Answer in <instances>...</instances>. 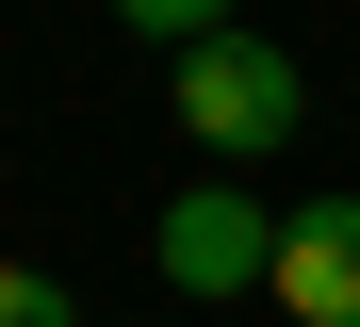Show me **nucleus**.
Wrapping results in <instances>:
<instances>
[{
  "label": "nucleus",
  "instance_id": "nucleus-1",
  "mask_svg": "<svg viewBox=\"0 0 360 327\" xmlns=\"http://www.w3.org/2000/svg\"><path fill=\"white\" fill-rule=\"evenodd\" d=\"M295 115H311V82H295V49H262V33H213V49H180V131H197L213 164L278 148Z\"/></svg>",
  "mask_w": 360,
  "mask_h": 327
},
{
  "label": "nucleus",
  "instance_id": "nucleus-2",
  "mask_svg": "<svg viewBox=\"0 0 360 327\" xmlns=\"http://www.w3.org/2000/svg\"><path fill=\"white\" fill-rule=\"evenodd\" d=\"M148 262H164L180 295H278V213H262L246 180H197V196H164Z\"/></svg>",
  "mask_w": 360,
  "mask_h": 327
},
{
  "label": "nucleus",
  "instance_id": "nucleus-3",
  "mask_svg": "<svg viewBox=\"0 0 360 327\" xmlns=\"http://www.w3.org/2000/svg\"><path fill=\"white\" fill-rule=\"evenodd\" d=\"M278 311L295 327H360V196L278 213Z\"/></svg>",
  "mask_w": 360,
  "mask_h": 327
},
{
  "label": "nucleus",
  "instance_id": "nucleus-4",
  "mask_svg": "<svg viewBox=\"0 0 360 327\" xmlns=\"http://www.w3.org/2000/svg\"><path fill=\"white\" fill-rule=\"evenodd\" d=\"M115 17L164 33V49H213V33H229V0H115Z\"/></svg>",
  "mask_w": 360,
  "mask_h": 327
},
{
  "label": "nucleus",
  "instance_id": "nucleus-5",
  "mask_svg": "<svg viewBox=\"0 0 360 327\" xmlns=\"http://www.w3.org/2000/svg\"><path fill=\"white\" fill-rule=\"evenodd\" d=\"M0 327H82V311H66V278H33V262H0Z\"/></svg>",
  "mask_w": 360,
  "mask_h": 327
}]
</instances>
